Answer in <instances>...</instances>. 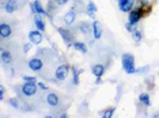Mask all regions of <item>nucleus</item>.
Here are the masks:
<instances>
[{
	"label": "nucleus",
	"instance_id": "1",
	"mask_svg": "<svg viewBox=\"0 0 159 118\" xmlns=\"http://www.w3.org/2000/svg\"><path fill=\"white\" fill-rule=\"evenodd\" d=\"M121 63H122V68L128 75H133L136 73L137 68L135 67V57L132 53H124L121 57Z\"/></svg>",
	"mask_w": 159,
	"mask_h": 118
},
{
	"label": "nucleus",
	"instance_id": "2",
	"mask_svg": "<svg viewBox=\"0 0 159 118\" xmlns=\"http://www.w3.org/2000/svg\"><path fill=\"white\" fill-rule=\"evenodd\" d=\"M37 88H38L37 83H29V81H26V83L22 84L20 91H22V94L25 96H34L37 94Z\"/></svg>",
	"mask_w": 159,
	"mask_h": 118
},
{
	"label": "nucleus",
	"instance_id": "3",
	"mask_svg": "<svg viewBox=\"0 0 159 118\" xmlns=\"http://www.w3.org/2000/svg\"><path fill=\"white\" fill-rule=\"evenodd\" d=\"M57 31H59V34L61 35V38L64 39V42L67 44V46H72L74 45V34L71 33L68 28H64V27H59L57 28Z\"/></svg>",
	"mask_w": 159,
	"mask_h": 118
},
{
	"label": "nucleus",
	"instance_id": "4",
	"mask_svg": "<svg viewBox=\"0 0 159 118\" xmlns=\"http://www.w3.org/2000/svg\"><path fill=\"white\" fill-rule=\"evenodd\" d=\"M128 14H129V16H128L129 18V22L133 23V24H137L140 22V19L143 18L144 11L142 8H135V10H131Z\"/></svg>",
	"mask_w": 159,
	"mask_h": 118
},
{
	"label": "nucleus",
	"instance_id": "5",
	"mask_svg": "<svg viewBox=\"0 0 159 118\" xmlns=\"http://www.w3.org/2000/svg\"><path fill=\"white\" fill-rule=\"evenodd\" d=\"M68 73H70V67H68L67 64H64V65H60L56 69V72H55L56 80H60V81L66 80L67 76H68Z\"/></svg>",
	"mask_w": 159,
	"mask_h": 118
},
{
	"label": "nucleus",
	"instance_id": "6",
	"mask_svg": "<svg viewBox=\"0 0 159 118\" xmlns=\"http://www.w3.org/2000/svg\"><path fill=\"white\" fill-rule=\"evenodd\" d=\"M30 10H31V12L34 14H39V15H42V16H48V12H46V10L42 7V4L38 2V0H34L33 3H30Z\"/></svg>",
	"mask_w": 159,
	"mask_h": 118
},
{
	"label": "nucleus",
	"instance_id": "7",
	"mask_svg": "<svg viewBox=\"0 0 159 118\" xmlns=\"http://www.w3.org/2000/svg\"><path fill=\"white\" fill-rule=\"evenodd\" d=\"M42 67H44V63L38 57H33V59L29 60V68L31 71H34V72H39L42 69Z\"/></svg>",
	"mask_w": 159,
	"mask_h": 118
},
{
	"label": "nucleus",
	"instance_id": "8",
	"mask_svg": "<svg viewBox=\"0 0 159 118\" xmlns=\"http://www.w3.org/2000/svg\"><path fill=\"white\" fill-rule=\"evenodd\" d=\"M29 42H31L33 45H39L42 42V34L39 30H31L29 33Z\"/></svg>",
	"mask_w": 159,
	"mask_h": 118
},
{
	"label": "nucleus",
	"instance_id": "9",
	"mask_svg": "<svg viewBox=\"0 0 159 118\" xmlns=\"http://www.w3.org/2000/svg\"><path fill=\"white\" fill-rule=\"evenodd\" d=\"M133 6H135V0H118V8L122 12H129L133 10Z\"/></svg>",
	"mask_w": 159,
	"mask_h": 118
},
{
	"label": "nucleus",
	"instance_id": "10",
	"mask_svg": "<svg viewBox=\"0 0 159 118\" xmlns=\"http://www.w3.org/2000/svg\"><path fill=\"white\" fill-rule=\"evenodd\" d=\"M3 7H4V10H6V11L8 12V14H14L18 8H19V4H18L16 0H7Z\"/></svg>",
	"mask_w": 159,
	"mask_h": 118
},
{
	"label": "nucleus",
	"instance_id": "11",
	"mask_svg": "<svg viewBox=\"0 0 159 118\" xmlns=\"http://www.w3.org/2000/svg\"><path fill=\"white\" fill-rule=\"evenodd\" d=\"M46 103L52 107H57L60 105V98L57 96V94H55V92H49V94L46 95Z\"/></svg>",
	"mask_w": 159,
	"mask_h": 118
},
{
	"label": "nucleus",
	"instance_id": "12",
	"mask_svg": "<svg viewBox=\"0 0 159 118\" xmlns=\"http://www.w3.org/2000/svg\"><path fill=\"white\" fill-rule=\"evenodd\" d=\"M25 102H19L16 98H11L8 99V105L14 107V109H18V110H30V107L29 106H23Z\"/></svg>",
	"mask_w": 159,
	"mask_h": 118
},
{
	"label": "nucleus",
	"instance_id": "13",
	"mask_svg": "<svg viewBox=\"0 0 159 118\" xmlns=\"http://www.w3.org/2000/svg\"><path fill=\"white\" fill-rule=\"evenodd\" d=\"M93 34H94V38L95 39H99L102 37V24L95 19H94V22H93Z\"/></svg>",
	"mask_w": 159,
	"mask_h": 118
},
{
	"label": "nucleus",
	"instance_id": "14",
	"mask_svg": "<svg viewBox=\"0 0 159 118\" xmlns=\"http://www.w3.org/2000/svg\"><path fill=\"white\" fill-rule=\"evenodd\" d=\"M12 34V28L10 24L7 23H2L0 24V37L2 38H8Z\"/></svg>",
	"mask_w": 159,
	"mask_h": 118
},
{
	"label": "nucleus",
	"instance_id": "15",
	"mask_svg": "<svg viewBox=\"0 0 159 118\" xmlns=\"http://www.w3.org/2000/svg\"><path fill=\"white\" fill-rule=\"evenodd\" d=\"M91 72L95 77H102V75L105 73V67L102 64H95L91 67Z\"/></svg>",
	"mask_w": 159,
	"mask_h": 118
},
{
	"label": "nucleus",
	"instance_id": "16",
	"mask_svg": "<svg viewBox=\"0 0 159 118\" xmlns=\"http://www.w3.org/2000/svg\"><path fill=\"white\" fill-rule=\"evenodd\" d=\"M75 19H76V11H75L74 8L70 10V11L64 15V22H66L67 24H72L75 22Z\"/></svg>",
	"mask_w": 159,
	"mask_h": 118
},
{
	"label": "nucleus",
	"instance_id": "17",
	"mask_svg": "<svg viewBox=\"0 0 159 118\" xmlns=\"http://www.w3.org/2000/svg\"><path fill=\"white\" fill-rule=\"evenodd\" d=\"M34 24H35V27H37L39 31L45 30V22L42 20V16L39 15V14H35L34 15Z\"/></svg>",
	"mask_w": 159,
	"mask_h": 118
},
{
	"label": "nucleus",
	"instance_id": "18",
	"mask_svg": "<svg viewBox=\"0 0 159 118\" xmlns=\"http://www.w3.org/2000/svg\"><path fill=\"white\" fill-rule=\"evenodd\" d=\"M86 12H87V15L90 16V18H95L94 16V14L97 12V6L94 4V2H91V0H90V2L87 3V6H86Z\"/></svg>",
	"mask_w": 159,
	"mask_h": 118
},
{
	"label": "nucleus",
	"instance_id": "19",
	"mask_svg": "<svg viewBox=\"0 0 159 118\" xmlns=\"http://www.w3.org/2000/svg\"><path fill=\"white\" fill-rule=\"evenodd\" d=\"M74 49L75 50H78V52H80V53H83V55H84V53H87V46H86V44L84 42H80V41H75L74 42Z\"/></svg>",
	"mask_w": 159,
	"mask_h": 118
},
{
	"label": "nucleus",
	"instance_id": "20",
	"mask_svg": "<svg viewBox=\"0 0 159 118\" xmlns=\"http://www.w3.org/2000/svg\"><path fill=\"white\" fill-rule=\"evenodd\" d=\"M79 30H80V33L87 35L93 31V24H89L87 22H82L80 24H79Z\"/></svg>",
	"mask_w": 159,
	"mask_h": 118
},
{
	"label": "nucleus",
	"instance_id": "21",
	"mask_svg": "<svg viewBox=\"0 0 159 118\" xmlns=\"http://www.w3.org/2000/svg\"><path fill=\"white\" fill-rule=\"evenodd\" d=\"M0 57H2V63L3 64H11L12 63V55L8 50H3Z\"/></svg>",
	"mask_w": 159,
	"mask_h": 118
},
{
	"label": "nucleus",
	"instance_id": "22",
	"mask_svg": "<svg viewBox=\"0 0 159 118\" xmlns=\"http://www.w3.org/2000/svg\"><path fill=\"white\" fill-rule=\"evenodd\" d=\"M139 101L140 103H143L144 106H151V101H150V95L147 94V92H143V94L139 95Z\"/></svg>",
	"mask_w": 159,
	"mask_h": 118
},
{
	"label": "nucleus",
	"instance_id": "23",
	"mask_svg": "<svg viewBox=\"0 0 159 118\" xmlns=\"http://www.w3.org/2000/svg\"><path fill=\"white\" fill-rule=\"evenodd\" d=\"M72 72H74V77H72V83L75 85L79 84V75L83 72V69H76L75 67H72Z\"/></svg>",
	"mask_w": 159,
	"mask_h": 118
},
{
	"label": "nucleus",
	"instance_id": "24",
	"mask_svg": "<svg viewBox=\"0 0 159 118\" xmlns=\"http://www.w3.org/2000/svg\"><path fill=\"white\" fill-rule=\"evenodd\" d=\"M132 38L136 44H139V42L142 41V31H140L139 28H136L135 31H132Z\"/></svg>",
	"mask_w": 159,
	"mask_h": 118
},
{
	"label": "nucleus",
	"instance_id": "25",
	"mask_svg": "<svg viewBox=\"0 0 159 118\" xmlns=\"http://www.w3.org/2000/svg\"><path fill=\"white\" fill-rule=\"evenodd\" d=\"M114 111H116L114 107H110V109H107V110H105V111H102L101 117H102V118H111V117H113V114H114Z\"/></svg>",
	"mask_w": 159,
	"mask_h": 118
},
{
	"label": "nucleus",
	"instance_id": "26",
	"mask_svg": "<svg viewBox=\"0 0 159 118\" xmlns=\"http://www.w3.org/2000/svg\"><path fill=\"white\" fill-rule=\"evenodd\" d=\"M148 71H150V67H148V65H144V67L137 68V69H136V73H137V75H146V73H148Z\"/></svg>",
	"mask_w": 159,
	"mask_h": 118
},
{
	"label": "nucleus",
	"instance_id": "27",
	"mask_svg": "<svg viewBox=\"0 0 159 118\" xmlns=\"http://www.w3.org/2000/svg\"><path fill=\"white\" fill-rule=\"evenodd\" d=\"M125 28L129 31V33H132V31H135L136 30V24H133V23H131V22H128L125 24Z\"/></svg>",
	"mask_w": 159,
	"mask_h": 118
},
{
	"label": "nucleus",
	"instance_id": "28",
	"mask_svg": "<svg viewBox=\"0 0 159 118\" xmlns=\"http://www.w3.org/2000/svg\"><path fill=\"white\" fill-rule=\"evenodd\" d=\"M23 81H29V83H37V77H34V76H23Z\"/></svg>",
	"mask_w": 159,
	"mask_h": 118
},
{
	"label": "nucleus",
	"instance_id": "29",
	"mask_svg": "<svg viewBox=\"0 0 159 118\" xmlns=\"http://www.w3.org/2000/svg\"><path fill=\"white\" fill-rule=\"evenodd\" d=\"M4 94H6V87L4 85H0V101H3L4 99Z\"/></svg>",
	"mask_w": 159,
	"mask_h": 118
},
{
	"label": "nucleus",
	"instance_id": "30",
	"mask_svg": "<svg viewBox=\"0 0 159 118\" xmlns=\"http://www.w3.org/2000/svg\"><path fill=\"white\" fill-rule=\"evenodd\" d=\"M37 85H38V88H41V90H44V91L48 90V85L45 83H42V81H37Z\"/></svg>",
	"mask_w": 159,
	"mask_h": 118
},
{
	"label": "nucleus",
	"instance_id": "31",
	"mask_svg": "<svg viewBox=\"0 0 159 118\" xmlns=\"http://www.w3.org/2000/svg\"><path fill=\"white\" fill-rule=\"evenodd\" d=\"M31 45H33V44H31V42H29V44L23 45V52H25V53H29V50H30V49H31Z\"/></svg>",
	"mask_w": 159,
	"mask_h": 118
},
{
	"label": "nucleus",
	"instance_id": "32",
	"mask_svg": "<svg viewBox=\"0 0 159 118\" xmlns=\"http://www.w3.org/2000/svg\"><path fill=\"white\" fill-rule=\"evenodd\" d=\"M56 2H57V4L59 6H64L66 3H68V0H56Z\"/></svg>",
	"mask_w": 159,
	"mask_h": 118
},
{
	"label": "nucleus",
	"instance_id": "33",
	"mask_svg": "<svg viewBox=\"0 0 159 118\" xmlns=\"http://www.w3.org/2000/svg\"><path fill=\"white\" fill-rule=\"evenodd\" d=\"M102 83V80H101V77H97V80H95V84H101Z\"/></svg>",
	"mask_w": 159,
	"mask_h": 118
},
{
	"label": "nucleus",
	"instance_id": "34",
	"mask_svg": "<svg viewBox=\"0 0 159 118\" xmlns=\"http://www.w3.org/2000/svg\"><path fill=\"white\" fill-rule=\"evenodd\" d=\"M152 117H155V118H159V113H155V114H152Z\"/></svg>",
	"mask_w": 159,
	"mask_h": 118
}]
</instances>
